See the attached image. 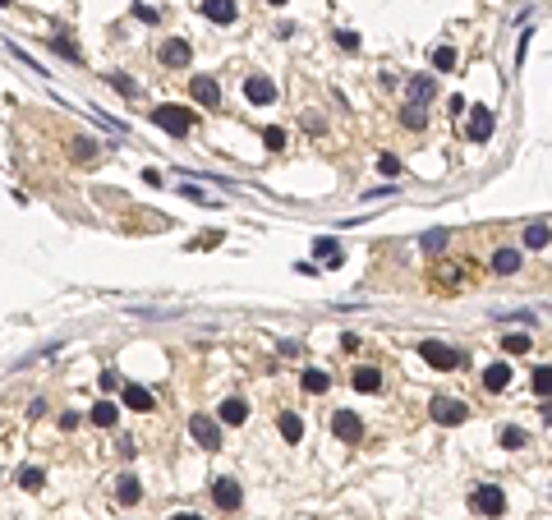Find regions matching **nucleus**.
<instances>
[{
	"label": "nucleus",
	"mask_w": 552,
	"mask_h": 520,
	"mask_svg": "<svg viewBox=\"0 0 552 520\" xmlns=\"http://www.w3.org/2000/svg\"><path fill=\"white\" fill-rule=\"evenodd\" d=\"M470 511L484 516V520H497L502 511H507V493H502L497 484H479L474 493H470Z\"/></svg>",
	"instance_id": "1"
},
{
	"label": "nucleus",
	"mask_w": 552,
	"mask_h": 520,
	"mask_svg": "<svg viewBox=\"0 0 552 520\" xmlns=\"http://www.w3.org/2000/svg\"><path fill=\"white\" fill-rule=\"evenodd\" d=\"M419 354H423V364H433L437 373H451V368L465 364V354L451 350V345H442V341H419Z\"/></svg>",
	"instance_id": "2"
},
{
	"label": "nucleus",
	"mask_w": 552,
	"mask_h": 520,
	"mask_svg": "<svg viewBox=\"0 0 552 520\" xmlns=\"http://www.w3.org/2000/svg\"><path fill=\"white\" fill-rule=\"evenodd\" d=\"M428 414H433V424H442V428H456V424H465L470 405H465V400H456V396H433Z\"/></svg>",
	"instance_id": "3"
},
{
	"label": "nucleus",
	"mask_w": 552,
	"mask_h": 520,
	"mask_svg": "<svg viewBox=\"0 0 552 520\" xmlns=\"http://www.w3.org/2000/svg\"><path fill=\"white\" fill-rule=\"evenodd\" d=\"M152 120H157V129L175 133V138H184V133L194 129V115H189L184 106H157V111H152Z\"/></svg>",
	"instance_id": "4"
},
{
	"label": "nucleus",
	"mask_w": 552,
	"mask_h": 520,
	"mask_svg": "<svg viewBox=\"0 0 552 520\" xmlns=\"http://www.w3.org/2000/svg\"><path fill=\"white\" fill-rule=\"evenodd\" d=\"M497 129V115L488 111V106H470V124H465V133H470V143H488Z\"/></svg>",
	"instance_id": "5"
},
{
	"label": "nucleus",
	"mask_w": 552,
	"mask_h": 520,
	"mask_svg": "<svg viewBox=\"0 0 552 520\" xmlns=\"http://www.w3.org/2000/svg\"><path fill=\"white\" fill-rule=\"evenodd\" d=\"M331 433H336L341 442H359V438H364V424H359L354 410H336V414H331Z\"/></svg>",
	"instance_id": "6"
},
{
	"label": "nucleus",
	"mask_w": 552,
	"mask_h": 520,
	"mask_svg": "<svg viewBox=\"0 0 552 520\" xmlns=\"http://www.w3.org/2000/svg\"><path fill=\"white\" fill-rule=\"evenodd\" d=\"M189 433H194V442L208 447V452L221 447V428H217V419H208V414H194V419H189Z\"/></svg>",
	"instance_id": "7"
},
{
	"label": "nucleus",
	"mask_w": 552,
	"mask_h": 520,
	"mask_svg": "<svg viewBox=\"0 0 552 520\" xmlns=\"http://www.w3.org/2000/svg\"><path fill=\"white\" fill-rule=\"evenodd\" d=\"M198 10L208 14L212 23H221V28H231V23L240 19V5H235V0H198Z\"/></svg>",
	"instance_id": "8"
},
{
	"label": "nucleus",
	"mask_w": 552,
	"mask_h": 520,
	"mask_svg": "<svg viewBox=\"0 0 552 520\" xmlns=\"http://www.w3.org/2000/svg\"><path fill=\"white\" fill-rule=\"evenodd\" d=\"M244 97L254 101V106H272V101H276V83H272V78H263V74L244 78Z\"/></svg>",
	"instance_id": "9"
},
{
	"label": "nucleus",
	"mask_w": 552,
	"mask_h": 520,
	"mask_svg": "<svg viewBox=\"0 0 552 520\" xmlns=\"http://www.w3.org/2000/svg\"><path fill=\"white\" fill-rule=\"evenodd\" d=\"M240 479H217V484H212V502H217L221 511H235L240 507Z\"/></svg>",
	"instance_id": "10"
},
{
	"label": "nucleus",
	"mask_w": 552,
	"mask_h": 520,
	"mask_svg": "<svg viewBox=\"0 0 552 520\" xmlns=\"http://www.w3.org/2000/svg\"><path fill=\"white\" fill-rule=\"evenodd\" d=\"M189 60H194V46H189V42H180V37H175V42H166V46H161V65H170V69H184Z\"/></svg>",
	"instance_id": "11"
},
{
	"label": "nucleus",
	"mask_w": 552,
	"mask_h": 520,
	"mask_svg": "<svg viewBox=\"0 0 552 520\" xmlns=\"http://www.w3.org/2000/svg\"><path fill=\"white\" fill-rule=\"evenodd\" d=\"M217 419L221 424H244V419H249V400H244V396H226V400H221V410H217Z\"/></svg>",
	"instance_id": "12"
},
{
	"label": "nucleus",
	"mask_w": 552,
	"mask_h": 520,
	"mask_svg": "<svg viewBox=\"0 0 552 520\" xmlns=\"http://www.w3.org/2000/svg\"><path fill=\"white\" fill-rule=\"evenodd\" d=\"M405 92H409V101H414V106H428V101H433V92H437V83H433L428 74H414Z\"/></svg>",
	"instance_id": "13"
},
{
	"label": "nucleus",
	"mask_w": 552,
	"mask_h": 520,
	"mask_svg": "<svg viewBox=\"0 0 552 520\" xmlns=\"http://www.w3.org/2000/svg\"><path fill=\"white\" fill-rule=\"evenodd\" d=\"M189 92H194V101H203V106H221L217 78H194V83H189Z\"/></svg>",
	"instance_id": "14"
},
{
	"label": "nucleus",
	"mask_w": 552,
	"mask_h": 520,
	"mask_svg": "<svg viewBox=\"0 0 552 520\" xmlns=\"http://www.w3.org/2000/svg\"><path fill=\"white\" fill-rule=\"evenodd\" d=\"M350 382H354V391H364V396H373V391H382V373H377V368H354V377H350Z\"/></svg>",
	"instance_id": "15"
},
{
	"label": "nucleus",
	"mask_w": 552,
	"mask_h": 520,
	"mask_svg": "<svg viewBox=\"0 0 552 520\" xmlns=\"http://www.w3.org/2000/svg\"><path fill=\"white\" fill-rule=\"evenodd\" d=\"M120 396H124V405H129V410H152V391L138 387V382H124Z\"/></svg>",
	"instance_id": "16"
},
{
	"label": "nucleus",
	"mask_w": 552,
	"mask_h": 520,
	"mask_svg": "<svg viewBox=\"0 0 552 520\" xmlns=\"http://www.w3.org/2000/svg\"><path fill=\"white\" fill-rule=\"evenodd\" d=\"M507 382H511V364H488L484 368V387L488 391H507Z\"/></svg>",
	"instance_id": "17"
},
{
	"label": "nucleus",
	"mask_w": 552,
	"mask_h": 520,
	"mask_svg": "<svg viewBox=\"0 0 552 520\" xmlns=\"http://www.w3.org/2000/svg\"><path fill=\"white\" fill-rule=\"evenodd\" d=\"M493 272H497V277L520 272V254H516V249H497V254H493Z\"/></svg>",
	"instance_id": "18"
},
{
	"label": "nucleus",
	"mask_w": 552,
	"mask_h": 520,
	"mask_svg": "<svg viewBox=\"0 0 552 520\" xmlns=\"http://www.w3.org/2000/svg\"><path fill=\"white\" fill-rule=\"evenodd\" d=\"M497 442L507 447V452H520V447H530V433H525V428H516V424H507V428L497 433Z\"/></svg>",
	"instance_id": "19"
},
{
	"label": "nucleus",
	"mask_w": 552,
	"mask_h": 520,
	"mask_svg": "<svg viewBox=\"0 0 552 520\" xmlns=\"http://www.w3.org/2000/svg\"><path fill=\"white\" fill-rule=\"evenodd\" d=\"M276 424H281V438H286L290 447H295L299 438H304V419H299V414H290V410H286V414H281Z\"/></svg>",
	"instance_id": "20"
},
{
	"label": "nucleus",
	"mask_w": 552,
	"mask_h": 520,
	"mask_svg": "<svg viewBox=\"0 0 552 520\" xmlns=\"http://www.w3.org/2000/svg\"><path fill=\"white\" fill-rule=\"evenodd\" d=\"M313 258H327V263H341V240H331V235H322V240H313Z\"/></svg>",
	"instance_id": "21"
},
{
	"label": "nucleus",
	"mask_w": 552,
	"mask_h": 520,
	"mask_svg": "<svg viewBox=\"0 0 552 520\" xmlns=\"http://www.w3.org/2000/svg\"><path fill=\"white\" fill-rule=\"evenodd\" d=\"M115 419H120V410L110 405V400H97V405H92V424H97V428H115Z\"/></svg>",
	"instance_id": "22"
},
{
	"label": "nucleus",
	"mask_w": 552,
	"mask_h": 520,
	"mask_svg": "<svg viewBox=\"0 0 552 520\" xmlns=\"http://www.w3.org/2000/svg\"><path fill=\"white\" fill-rule=\"evenodd\" d=\"M115 498H120L124 507H133V502L143 498V488H138V479H133V475H124L120 484H115Z\"/></svg>",
	"instance_id": "23"
},
{
	"label": "nucleus",
	"mask_w": 552,
	"mask_h": 520,
	"mask_svg": "<svg viewBox=\"0 0 552 520\" xmlns=\"http://www.w3.org/2000/svg\"><path fill=\"white\" fill-rule=\"evenodd\" d=\"M299 382H304V391H309V396H322V391L331 387V377L322 373V368H309V373L299 377Z\"/></svg>",
	"instance_id": "24"
},
{
	"label": "nucleus",
	"mask_w": 552,
	"mask_h": 520,
	"mask_svg": "<svg viewBox=\"0 0 552 520\" xmlns=\"http://www.w3.org/2000/svg\"><path fill=\"white\" fill-rule=\"evenodd\" d=\"M534 396H543V400H552V364H543V368H534Z\"/></svg>",
	"instance_id": "25"
},
{
	"label": "nucleus",
	"mask_w": 552,
	"mask_h": 520,
	"mask_svg": "<svg viewBox=\"0 0 552 520\" xmlns=\"http://www.w3.org/2000/svg\"><path fill=\"white\" fill-rule=\"evenodd\" d=\"M548 240H552V231L543 222H530V226H525V244H530V249H543Z\"/></svg>",
	"instance_id": "26"
},
{
	"label": "nucleus",
	"mask_w": 552,
	"mask_h": 520,
	"mask_svg": "<svg viewBox=\"0 0 552 520\" xmlns=\"http://www.w3.org/2000/svg\"><path fill=\"white\" fill-rule=\"evenodd\" d=\"M502 345H507V354H525L534 345V336L530 332H507V336H502Z\"/></svg>",
	"instance_id": "27"
},
{
	"label": "nucleus",
	"mask_w": 552,
	"mask_h": 520,
	"mask_svg": "<svg viewBox=\"0 0 552 520\" xmlns=\"http://www.w3.org/2000/svg\"><path fill=\"white\" fill-rule=\"evenodd\" d=\"M456 60H460V56H456V46H437V51H433V69H442V74H451Z\"/></svg>",
	"instance_id": "28"
},
{
	"label": "nucleus",
	"mask_w": 552,
	"mask_h": 520,
	"mask_svg": "<svg viewBox=\"0 0 552 520\" xmlns=\"http://www.w3.org/2000/svg\"><path fill=\"white\" fill-rule=\"evenodd\" d=\"M46 46H51V51H60V56H65V60H74V65H78V60H83V51H78V46L69 42V37H51V42H46Z\"/></svg>",
	"instance_id": "29"
},
{
	"label": "nucleus",
	"mask_w": 552,
	"mask_h": 520,
	"mask_svg": "<svg viewBox=\"0 0 552 520\" xmlns=\"http://www.w3.org/2000/svg\"><path fill=\"white\" fill-rule=\"evenodd\" d=\"M46 484V475L37 470V465H28V470H19V488H28V493H37V488Z\"/></svg>",
	"instance_id": "30"
},
{
	"label": "nucleus",
	"mask_w": 552,
	"mask_h": 520,
	"mask_svg": "<svg viewBox=\"0 0 552 520\" xmlns=\"http://www.w3.org/2000/svg\"><path fill=\"white\" fill-rule=\"evenodd\" d=\"M423 120H428V115H423V106H414V101L400 111V124H405V129H423Z\"/></svg>",
	"instance_id": "31"
},
{
	"label": "nucleus",
	"mask_w": 552,
	"mask_h": 520,
	"mask_svg": "<svg viewBox=\"0 0 552 520\" xmlns=\"http://www.w3.org/2000/svg\"><path fill=\"white\" fill-rule=\"evenodd\" d=\"M446 240H451V231H428V235H423V254H437V249H446Z\"/></svg>",
	"instance_id": "32"
},
{
	"label": "nucleus",
	"mask_w": 552,
	"mask_h": 520,
	"mask_svg": "<svg viewBox=\"0 0 552 520\" xmlns=\"http://www.w3.org/2000/svg\"><path fill=\"white\" fill-rule=\"evenodd\" d=\"M263 143L272 147V152H281V147H286V129H276V124H267V129H263Z\"/></svg>",
	"instance_id": "33"
},
{
	"label": "nucleus",
	"mask_w": 552,
	"mask_h": 520,
	"mask_svg": "<svg viewBox=\"0 0 552 520\" xmlns=\"http://www.w3.org/2000/svg\"><path fill=\"white\" fill-rule=\"evenodd\" d=\"M97 152H101L97 143H88V138H74V157H78V161H97Z\"/></svg>",
	"instance_id": "34"
},
{
	"label": "nucleus",
	"mask_w": 552,
	"mask_h": 520,
	"mask_svg": "<svg viewBox=\"0 0 552 520\" xmlns=\"http://www.w3.org/2000/svg\"><path fill=\"white\" fill-rule=\"evenodd\" d=\"M110 88L124 92V97H138V83H133V78H124V74H110Z\"/></svg>",
	"instance_id": "35"
},
{
	"label": "nucleus",
	"mask_w": 552,
	"mask_h": 520,
	"mask_svg": "<svg viewBox=\"0 0 552 520\" xmlns=\"http://www.w3.org/2000/svg\"><path fill=\"white\" fill-rule=\"evenodd\" d=\"M377 171H382V175H400V157L382 152V157H377Z\"/></svg>",
	"instance_id": "36"
},
{
	"label": "nucleus",
	"mask_w": 552,
	"mask_h": 520,
	"mask_svg": "<svg viewBox=\"0 0 552 520\" xmlns=\"http://www.w3.org/2000/svg\"><path fill=\"white\" fill-rule=\"evenodd\" d=\"M336 46H341V51H359V33H336Z\"/></svg>",
	"instance_id": "37"
},
{
	"label": "nucleus",
	"mask_w": 552,
	"mask_h": 520,
	"mask_svg": "<svg viewBox=\"0 0 552 520\" xmlns=\"http://www.w3.org/2000/svg\"><path fill=\"white\" fill-rule=\"evenodd\" d=\"M133 14H138L143 23H157V10H152V5H133Z\"/></svg>",
	"instance_id": "38"
},
{
	"label": "nucleus",
	"mask_w": 552,
	"mask_h": 520,
	"mask_svg": "<svg viewBox=\"0 0 552 520\" xmlns=\"http://www.w3.org/2000/svg\"><path fill=\"white\" fill-rule=\"evenodd\" d=\"M451 115L460 120V115H470V106H465V97H451Z\"/></svg>",
	"instance_id": "39"
},
{
	"label": "nucleus",
	"mask_w": 552,
	"mask_h": 520,
	"mask_svg": "<svg viewBox=\"0 0 552 520\" xmlns=\"http://www.w3.org/2000/svg\"><path fill=\"white\" fill-rule=\"evenodd\" d=\"M170 520H203V516H194V511H180V516H170Z\"/></svg>",
	"instance_id": "40"
},
{
	"label": "nucleus",
	"mask_w": 552,
	"mask_h": 520,
	"mask_svg": "<svg viewBox=\"0 0 552 520\" xmlns=\"http://www.w3.org/2000/svg\"><path fill=\"white\" fill-rule=\"evenodd\" d=\"M543 419H548V424H552V400H548V410H543Z\"/></svg>",
	"instance_id": "41"
},
{
	"label": "nucleus",
	"mask_w": 552,
	"mask_h": 520,
	"mask_svg": "<svg viewBox=\"0 0 552 520\" xmlns=\"http://www.w3.org/2000/svg\"><path fill=\"white\" fill-rule=\"evenodd\" d=\"M0 5H10V0H0Z\"/></svg>",
	"instance_id": "42"
}]
</instances>
